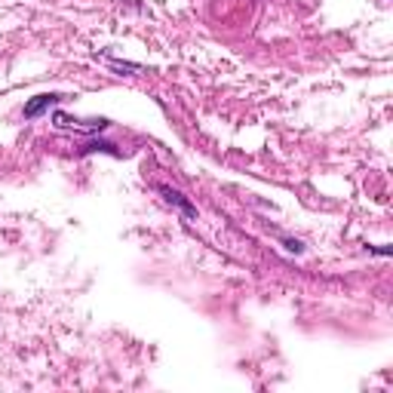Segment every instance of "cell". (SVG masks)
Wrapping results in <instances>:
<instances>
[{
  "label": "cell",
  "instance_id": "obj_1",
  "mask_svg": "<svg viewBox=\"0 0 393 393\" xmlns=\"http://www.w3.org/2000/svg\"><path fill=\"white\" fill-rule=\"evenodd\" d=\"M56 126L59 129H74V133H98V129H105L107 126V120H74V117H68V114H56Z\"/></svg>",
  "mask_w": 393,
  "mask_h": 393
},
{
  "label": "cell",
  "instance_id": "obj_2",
  "mask_svg": "<svg viewBox=\"0 0 393 393\" xmlns=\"http://www.w3.org/2000/svg\"><path fill=\"white\" fill-rule=\"evenodd\" d=\"M61 98H65V96H59V92H50V96H37L34 102L25 105V117H40L43 111H50V107L59 105Z\"/></svg>",
  "mask_w": 393,
  "mask_h": 393
},
{
  "label": "cell",
  "instance_id": "obj_3",
  "mask_svg": "<svg viewBox=\"0 0 393 393\" xmlns=\"http://www.w3.org/2000/svg\"><path fill=\"white\" fill-rule=\"evenodd\" d=\"M160 191H163V194H166V200H169V203H175V206H181V209H184V212H188V215H194V209H191V206H188V203H184V200H181V194H175V191H169V188H160Z\"/></svg>",
  "mask_w": 393,
  "mask_h": 393
}]
</instances>
